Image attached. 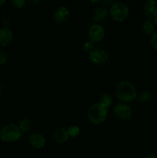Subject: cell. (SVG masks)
<instances>
[{
    "instance_id": "cell-1",
    "label": "cell",
    "mask_w": 157,
    "mask_h": 158,
    "mask_svg": "<svg viewBox=\"0 0 157 158\" xmlns=\"http://www.w3.org/2000/svg\"><path fill=\"white\" fill-rule=\"evenodd\" d=\"M115 97L123 103H130L136 99L137 91L132 83L128 81H121L115 87Z\"/></svg>"
},
{
    "instance_id": "cell-2",
    "label": "cell",
    "mask_w": 157,
    "mask_h": 158,
    "mask_svg": "<svg viewBox=\"0 0 157 158\" xmlns=\"http://www.w3.org/2000/svg\"><path fill=\"white\" fill-rule=\"evenodd\" d=\"M108 108L99 103L92 104L88 110L87 116L89 121L95 125L103 123L107 118Z\"/></svg>"
},
{
    "instance_id": "cell-3",
    "label": "cell",
    "mask_w": 157,
    "mask_h": 158,
    "mask_svg": "<svg viewBox=\"0 0 157 158\" xmlns=\"http://www.w3.org/2000/svg\"><path fill=\"white\" fill-rule=\"evenodd\" d=\"M22 132L17 125L9 123L3 127L0 131V140L6 143H12L19 140Z\"/></svg>"
},
{
    "instance_id": "cell-4",
    "label": "cell",
    "mask_w": 157,
    "mask_h": 158,
    "mask_svg": "<svg viewBox=\"0 0 157 158\" xmlns=\"http://www.w3.org/2000/svg\"><path fill=\"white\" fill-rule=\"evenodd\" d=\"M110 16L116 22H123L129 17V9L126 4L121 2H114L109 9Z\"/></svg>"
},
{
    "instance_id": "cell-5",
    "label": "cell",
    "mask_w": 157,
    "mask_h": 158,
    "mask_svg": "<svg viewBox=\"0 0 157 158\" xmlns=\"http://www.w3.org/2000/svg\"><path fill=\"white\" fill-rule=\"evenodd\" d=\"M109 53L100 48H95L89 53V61L96 66H103L106 64L109 60Z\"/></svg>"
},
{
    "instance_id": "cell-6",
    "label": "cell",
    "mask_w": 157,
    "mask_h": 158,
    "mask_svg": "<svg viewBox=\"0 0 157 158\" xmlns=\"http://www.w3.org/2000/svg\"><path fill=\"white\" fill-rule=\"evenodd\" d=\"M113 112L117 118L125 121L130 120L132 116V108L128 104L123 103H117L114 107Z\"/></svg>"
},
{
    "instance_id": "cell-7",
    "label": "cell",
    "mask_w": 157,
    "mask_h": 158,
    "mask_svg": "<svg viewBox=\"0 0 157 158\" xmlns=\"http://www.w3.org/2000/svg\"><path fill=\"white\" fill-rule=\"evenodd\" d=\"M105 36V29L101 25L93 24L89 27L88 30L89 41L92 43H99L103 40Z\"/></svg>"
},
{
    "instance_id": "cell-8",
    "label": "cell",
    "mask_w": 157,
    "mask_h": 158,
    "mask_svg": "<svg viewBox=\"0 0 157 158\" xmlns=\"http://www.w3.org/2000/svg\"><path fill=\"white\" fill-rule=\"evenodd\" d=\"M143 13L149 19H155L157 17V1L147 0L143 4Z\"/></svg>"
},
{
    "instance_id": "cell-9",
    "label": "cell",
    "mask_w": 157,
    "mask_h": 158,
    "mask_svg": "<svg viewBox=\"0 0 157 158\" xmlns=\"http://www.w3.org/2000/svg\"><path fill=\"white\" fill-rule=\"evenodd\" d=\"M70 16L69 10L65 6H59L53 12V20L56 23H64Z\"/></svg>"
},
{
    "instance_id": "cell-10",
    "label": "cell",
    "mask_w": 157,
    "mask_h": 158,
    "mask_svg": "<svg viewBox=\"0 0 157 158\" xmlns=\"http://www.w3.org/2000/svg\"><path fill=\"white\" fill-rule=\"evenodd\" d=\"M14 35L12 31L9 28H2L0 29V46L6 47L13 41Z\"/></svg>"
},
{
    "instance_id": "cell-11",
    "label": "cell",
    "mask_w": 157,
    "mask_h": 158,
    "mask_svg": "<svg viewBox=\"0 0 157 158\" xmlns=\"http://www.w3.org/2000/svg\"><path fill=\"white\" fill-rule=\"evenodd\" d=\"M29 143L35 149H41L46 144V139L42 134L38 133L32 134L29 137Z\"/></svg>"
},
{
    "instance_id": "cell-12",
    "label": "cell",
    "mask_w": 157,
    "mask_h": 158,
    "mask_svg": "<svg viewBox=\"0 0 157 158\" xmlns=\"http://www.w3.org/2000/svg\"><path fill=\"white\" fill-rule=\"evenodd\" d=\"M67 130L64 127H58L55 130L52 134V140L56 143H64L69 139Z\"/></svg>"
},
{
    "instance_id": "cell-13",
    "label": "cell",
    "mask_w": 157,
    "mask_h": 158,
    "mask_svg": "<svg viewBox=\"0 0 157 158\" xmlns=\"http://www.w3.org/2000/svg\"><path fill=\"white\" fill-rule=\"evenodd\" d=\"M109 14V10L104 6H100L94 10L92 14V20L94 22H101L106 19Z\"/></svg>"
},
{
    "instance_id": "cell-14",
    "label": "cell",
    "mask_w": 157,
    "mask_h": 158,
    "mask_svg": "<svg viewBox=\"0 0 157 158\" xmlns=\"http://www.w3.org/2000/svg\"><path fill=\"white\" fill-rule=\"evenodd\" d=\"M155 25L151 19L145 20L141 26V31L145 35H150L155 32Z\"/></svg>"
},
{
    "instance_id": "cell-15",
    "label": "cell",
    "mask_w": 157,
    "mask_h": 158,
    "mask_svg": "<svg viewBox=\"0 0 157 158\" xmlns=\"http://www.w3.org/2000/svg\"><path fill=\"white\" fill-rule=\"evenodd\" d=\"M18 128H19L20 131L24 134H27L29 131H31L32 127V122L30 119H29L28 117H22L21 120L18 122Z\"/></svg>"
},
{
    "instance_id": "cell-16",
    "label": "cell",
    "mask_w": 157,
    "mask_h": 158,
    "mask_svg": "<svg viewBox=\"0 0 157 158\" xmlns=\"http://www.w3.org/2000/svg\"><path fill=\"white\" fill-rule=\"evenodd\" d=\"M99 103H101V104L103 105L104 106H106V108H109L112 105L113 99H112V96L109 95V94H104L101 96Z\"/></svg>"
},
{
    "instance_id": "cell-17",
    "label": "cell",
    "mask_w": 157,
    "mask_h": 158,
    "mask_svg": "<svg viewBox=\"0 0 157 158\" xmlns=\"http://www.w3.org/2000/svg\"><path fill=\"white\" fill-rule=\"evenodd\" d=\"M151 98V94L149 91L146 90H142L141 92H139V94H137L136 99L138 100L139 102H141V103H146V102L149 101Z\"/></svg>"
},
{
    "instance_id": "cell-18",
    "label": "cell",
    "mask_w": 157,
    "mask_h": 158,
    "mask_svg": "<svg viewBox=\"0 0 157 158\" xmlns=\"http://www.w3.org/2000/svg\"><path fill=\"white\" fill-rule=\"evenodd\" d=\"M67 132L69 137H77L80 134V129L76 125H71L67 128Z\"/></svg>"
},
{
    "instance_id": "cell-19",
    "label": "cell",
    "mask_w": 157,
    "mask_h": 158,
    "mask_svg": "<svg viewBox=\"0 0 157 158\" xmlns=\"http://www.w3.org/2000/svg\"><path fill=\"white\" fill-rule=\"evenodd\" d=\"M26 4V0H13L12 1V5L14 7L17 8V9H22L24 7Z\"/></svg>"
},
{
    "instance_id": "cell-20",
    "label": "cell",
    "mask_w": 157,
    "mask_h": 158,
    "mask_svg": "<svg viewBox=\"0 0 157 158\" xmlns=\"http://www.w3.org/2000/svg\"><path fill=\"white\" fill-rule=\"evenodd\" d=\"M150 43L152 45V48L155 49V50H157V30L155 31V32L151 36Z\"/></svg>"
},
{
    "instance_id": "cell-21",
    "label": "cell",
    "mask_w": 157,
    "mask_h": 158,
    "mask_svg": "<svg viewBox=\"0 0 157 158\" xmlns=\"http://www.w3.org/2000/svg\"><path fill=\"white\" fill-rule=\"evenodd\" d=\"M83 48H84V50L86 52H91L92 50H93L95 48H94V43H92V42L90 41H87L84 43V46H83Z\"/></svg>"
},
{
    "instance_id": "cell-22",
    "label": "cell",
    "mask_w": 157,
    "mask_h": 158,
    "mask_svg": "<svg viewBox=\"0 0 157 158\" xmlns=\"http://www.w3.org/2000/svg\"><path fill=\"white\" fill-rule=\"evenodd\" d=\"M8 56L4 50L0 49V65H3L7 62Z\"/></svg>"
},
{
    "instance_id": "cell-23",
    "label": "cell",
    "mask_w": 157,
    "mask_h": 158,
    "mask_svg": "<svg viewBox=\"0 0 157 158\" xmlns=\"http://www.w3.org/2000/svg\"><path fill=\"white\" fill-rule=\"evenodd\" d=\"M145 158H157V156L154 155V154H151V155L147 156V157H145Z\"/></svg>"
},
{
    "instance_id": "cell-24",
    "label": "cell",
    "mask_w": 157,
    "mask_h": 158,
    "mask_svg": "<svg viewBox=\"0 0 157 158\" xmlns=\"http://www.w3.org/2000/svg\"><path fill=\"white\" fill-rule=\"evenodd\" d=\"M5 3H6V1H5V0H0V7L2 6Z\"/></svg>"
},
{
    "instance_id": "cell-25",
    "label": "cell",
    "mask_w": 157,
    "mask_h": 158,
    "mask_svg": "<svg viewBox=\"0 0 157 158\" xmlns=\"http://www.w3.org/2000/svg\"><path fill=\"white\" fill-rule=\"evenodd\" d=\"M152 21H153L154 24L157 25V17H155V19H152Z\"/></svg>"
},
{
    "instance_id": "cell-26",
    "label": "cell",
    "mask_w": 157,
    "mask_h": 158,
    "mask_svg": "<svg viewBox=\"0 0 157 158\" xmlns=\"http://www.w3.org/2000/svg\"><path fill=\"white\" fill-rule=\"evenodd\" d=\"M2 92V86H1V84H0V94H1Z\"/></svg>"
}]
</instances>
